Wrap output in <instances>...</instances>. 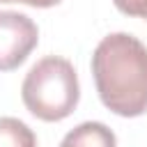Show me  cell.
<instances>
[{
	"instance_id": "277c9868",
	"label": "cell",
	"mask_w": 147,
	"mask_h": 147,
	"mask_svg": "<svg viewBox=\"0 0 147 147\" xmlns=\"http://www.w3.org/2000/svg\"><path fill=\"white\" fill-rule=\"evenodd\" d=\"M62 147H117V136L103 122H80L60 142Z\"/></svg>"
},
{
	"instance_id": "6da1fadb",
	"label": "cell",
	"mask_w": 147,
	"mask_h": 147,
	"mask_svg": "<svg viewBox=\"0 0 147 147\" xmlns=\"http://www.w3.org/2000/svg\"><path fill=\"white\" fill-rule=\"evenodd\" d=\"M92 76L101 103L119 117L147 113V46L129 32L106 34L92 53Z\"/></svg>"
},
{
	"instance_id": "3957f363",
	"label": "cell",
	"mask_w": 147,
	"mask_h": 147,
	"mask_svg": "<svg viewBox=\"0 0 147 147\" xmlns=\"http://www.w3.org/2000/svg\"><path fill=\"white\" fill-rule=\"evenodd\" d=\"M37 44L39 28L28 14L0 9V74L18 69Z\"/></svg>"
},
{
	"instance_id": "5b68a950",
	"label": "cell",
	"mask_w": 147,
	"mask_h": 147,
	"mask_svg": "<svg viewBox=\"0 0 147 147\" xmlns=\"http://www.w3.org/2000/svg\"><path fill=\"white\" fill-rule=\"evenodd\" d=\"M0 147H37V136L23 119L0 117Z\"/></svg>"
},
{
	"instance_id": "52a82bcc",
	"label": "cell",
	"mask_w": 147,
	"mask_h": 147,
	"mask_svg": "<svg viewBox=\"0 0 147 147\" xmlns=\"http://www.w3.org/2000/svg\"><path fill=\"white\" fill-rule=\"evenodd\" d=\"M0 2H21V5H28V7H37V9H48V7H55L60 5L62 0H0Z\"/></svg>"
},
{
	"instance_id": "ba28073f",
	"label": "cell",
	"mask_w": 147,
	"mask_h": 147,
	"mask_svg": "<svg viewBox=\"0 0 147 147\" xmlns=\"http://www.w3.org/2000/svg\"><path fill=\"white\" fill-rule=\"evenodd\" d=\"M60 147H62V145H60Z\"/></svg>"
},
{
	"instance_id": "7a4b0ae2",
	"label": "cell",
	"mask_w": 147,
	"mask_h": 147,
	"mask_svg": "<svg viewBox=\"0 0 147 147\" xmlns=\"http://www.w3.org/2000/svg\"><path fill=\"white\" fill-rule=\"evenodd\" d=\"M21 99L28 113L41 122L67 119L80 101L76 67L60 55L37 60L21 83Z\"/></svg>"
},
{
	"instance_id": "8992f818",
	"label": "cell",
	"mask_w": 147,
	"mask_h": 147,
	"mask_svg": "<svg viewBox=\"0 0 147 147\" xmlns=\"http://www.w3.org/2000/svg\"><path fill=\"white\" fill-rule=\"evenodd\" d=\"M113 2L122 14L147 21V0H113Z\"/></svg>"
}]
</instances>
